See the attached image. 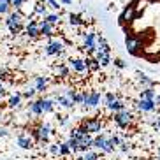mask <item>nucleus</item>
Here are the masks:
<instances>
[{
    "label": "nucleus",
    "instance_id": "1",
    "mask_svg": "<svg viewBox=\"0 0 160 160\" xmlns=\"http://www.w3.org/2000/svg\"><path fill=\"white\" fill-rule=\"evenodd\" d=\"M114 122H116V125L118 127H122V128H125V127H128L132 123V114L128 113V111H120V113H114Z\"/></svg>",
    "mask_w": 160,
    "mask_h": 160
},
{
    "label": "nucleus",
    "instance_id": "2",
    "mask_svg": "<svg viewBox=\"0 0 160 160\" xmlns=\"http://www.w3.org/2000/svg\"><path fill=\"white\" fill-rule=\"evenodd\" d=\"M81 127L85 128L88 134H93V132H100V128H102V122H100L99 118H92V120L83 122V125H81Z\"/></svg>",
    "mask_w": 160,
    "mask_h": 160
},
{
    "label": "nucleus",
    "instance_id": "3",
    "mask_svg": "<svg viewBox=\"0 0 160 160\" xmlns=\"http://www.w3.org/2000/svg\"><path fill=\"white\" fill-rule=\"evenodd\" d=\"M19 25H21V14L19 12H12L7 19V27L11 28L12 33H18L19 32Z\"/></svg>",
    "mask_w": 160,
    "mask_h": 160
},
{
    "label": "nucleus",
    "instance_id": "4",
    "mask_svg": "<svg viewBox=\"0 0 160 160\" xmlns=\"http://www.w3.org/2000/svg\"><path fill=\"white\" fill-rule=\"evenodd\" d=\"M69 67H71L72 71H76V72H88L90 71L88 63L83 62V60H71L69 62Z\"/></svg>",
    "mask_w": 160,
    "mask_h": 160
},
{
    "label": "nucleus",
    "instance_id": "5",
    "mask_svg": "<svg viewBox=\"0 0 160 160\" xmlns=\"http://www.w3.org/2000/svg\"><path fill=\"white\" fill-rule=\"evenodd\" d=\"M99 102H100V93H97V92L85 93V104H86V106L95 108V106H99Z\"/></svg>",
    "mask_w": 160,
    "mask_h": 160
},
{
    "label": "nucleus",
    "instance_id": "6",
    "mask_svg": "<svg viewBox=\"0 0 160 160\" xmlns=\"http://www.w3.org/2000/svg\"><path fill=\"white\" fill-rule=\"evenodd\" d=\"M155 99H141L137 102V108L141 111H155Z\"/></svg>",
    "mask_w": 160,
    "mask_h": 160
},
{
    "label": "nucleus",
    "instance_id": "7",
    "mask_svg": "<svg viewBox=\"0 0 160 160\" xmlns=\"http://www.w3.org/2000/svg\"><path fill=\"white\" fill-rule=\"evenodd\" d=\"M63 51V44L60 41H53L51 44H48L46 46V53L48 55H55V53H62Z\"/></svg>",
    "mask_w": 160,
    "mask_h": 160
},
{
    "label": "nucleus",
    "instance_id": "8",
    "mask_svg": "<svg viewBox=\"0 0 160 160\" xmlns=\"http://www.w3.org/2000/svg\"><path fill=\"white\" fill-rule=\"evenodd\" d=\"M136 7H127V9L123 11V14H122V21H132V19H134V16H136Z\"/></svg>",
    "mask_w": 160,
    "mask_h": 160
},
{
    "label": "nucleus",
    "instance_id": "9",
    "mask_svg": "<svg viewBox=\"0 0 160 160\" xmlns=\"http://www.w3.org/2000/svg\"><path fill=\"white\" fill-rule=\"evenodd\" d=\"M141 46V41L139 39H134V37H127V49L130 53H136V49Z\"/></svg>",
    "mask_w": 160,
    "mask_h": 160
},
{
    "label": "nucleus",
    "instance_id": "10",
    "mask_svg": "<svg viewBox=\"0 0 160 160\" xmlns=\"http://www.w3.org/2000/svg\"><path fill=\"white\" fill-rule=\"evenodd\" d=\"M106 141H108V137H106V134H100V136H97L93 139V146L95 148H99V150L104 151V148H106Z\"/></svg>",
    "mask_w": 160,
    "mask_h": 160
},
{
    "label": "nucleus",
    "instance_id": "11",
    "mask_svg": "<svg viewBox=\"0 0 160 160\" xmlns=\"http://www.w3.org/2000/svg\"><path fill=\"white\" fill-rule=\"evenodd\" d=\"M18 144L23 148V150H30L33 146V142H32V139L30 137H25V136H18Z\"/></svg>",
    "mask_w": 160,
    "mask_h": 160
},
{
    "label": "nucleus",
    "instance_id": "12",
    "mask_svg": "<svg viewBox=\"0 0 160 160\" xmlns=\"http://www.w3.org/2000/svg\"><path fill=\"white\" fill-rule=\"evenodd\" d=\"M27 33H28V37H37L39 33H41V27H39L37 23H30L28 27H27Z\"/></svg>",
    "mask_w": 160,
    "mask_h": 160
},
{
    "label": "nucleus",
    "instance_id": "13",
    "mask_svg": "<svg viewBox=\"0 0 160 160\" xmlns=\"http://www.w3.org/2000/svg\"><path fill=\"white\" fill-rule=\"evenodd\" d=\"M97 60H99V63L102 67L109 65V55H108V51H97Z\"/></svg>",
    "mask_w": 160,
    "mask_h": 160
},
{
    "label": "nucleus",
    "instance_id": "14",
    "mask_svg": "<svg viewBox=\"0 0 160 160\" xmlns=\"http://www.w3.org/2000/svg\"><path fill=\"white\" fill-rule=\"evenodd\" d=\"M39 27H41V33H44V35H53V27H51V23L42 21Z\"/></svg>",
    "mask_w": 160,
    "mask_h": 160
},
{
    "label": "nucleus",
    "instance_id": "15",
    "mask_svg": "<svg viewBox=\"0 0 160 160\" xmlns=\"http://www.w3.org/2000/svg\"><path fill=\"white\" fill-rule=\"evenodd\" d=\"M39 102H41V108H42L44 113H51L53 111V100L44 99V100H39Z\"/></svg>",
    "mask_w": 160,
    "mask_h": 160
},
{
    "label": "nucleus",
    "instance_id": "16",
    "mask_svg": "<svg viewBox=\"0 0 160 160\" xmlns=\"http://www.w3.org/2000/svg\"><path fill=\"white\" fill-rule=\"evenodd\" d=\"M57 102L60 104V106H63V108H72L74 106V100H71L69 97H57Z\"/></svg>",
    "mask_w": 160,
    "mask_h": 160
},
{
    "label": "nucleus",
    "instance_id": "17",
    "mask_svg": "<svg viewBox=\"0 0 160 160\" xmlns=\"http://www.w3.org/2000/svg\"><path fill=\"white\" fill-rule=\"evenodd\" d=\"M111 111H116V113H120V111H123V102H120V100H114V102H111L108 106Z\"/></svg>",
    "mask_w": 160,
    "mask_h": 160
},
{
    "label": "nucleus",
    "instance_id": "18",
    "mask_svg": "<svg viewBox=\"0 0 160 160\" xmlns=\"http://www.w3.org/2000/svg\"><path fill=\"white\" fill-rule=\"evenodd\" d=\"M114 148H116V144H114V141L109 137L108 141H106V148H104V151H106V153H113Z\"/></svg>",
    "mask_w": 160,
    "mask_h": 160
},
{
    "label": "nucleus",
    "instance_id": "19",
    "mask_svg": "<svg viewBox=\"0 0 160 160\" xmlns=\"http://www.w3.org/2000/svg\"><path fill=\"white\" fill-rule=\"evenodd\" d=\"M44 88H46V79H44V78H37V79H35V90H37V92H42Z\"/></svg>",
    "mask_w": 160,
    "mask_h": 160
},
{
    "label": "nucleus",
    "instance_id": "20",
    "mask_svg": "<svg viewBox=\"0 0 160 160\" xmlns=\"http://www.w3.org/2000/svg\"><path fill=\"white\" fill-rule=\"evenodd\" d=\"M86 63H88V69H90V71H99V69H100L99 60H86Z\"/></svg>",
    "mask_w": 160,
    "mask_h": 160
},
{
    "label": "nucleus",
    "instance_id": "21",
    "mask_svg": "<svg viewBox=\"0 0 160 160\" xmlns=\"http://www.w3.org/2000/svg\"><path fill=\"white\" fill-rule=\"evenodd\" d=\"M83 160H99V155L95 153V151H85V155H83Z\"/></svg>",
    "mask_w": 160,
    "mask_h": 160
},
{
    "label": "nucleus",
    "instance_id": "22",
    "mask_svg": "<svg viewBox=\"0 0 160 160\" xmlns=\"http://www.w3.org/2000/svg\"><path fill=\"white\" fill-rule=\"evenodd\" d=\"M30 109H32V113H33V114H42V113H44L42 108H41V102H39V100H37V102H33Z\"/></svg>",
    "mask_w": 160,
    "mask_h": 160
},
{
    "label": "nucleus",
    "instance_id": "23",
    "mask_svg": "<svg viewBox=\"0 0 160 160\" xmlns=\"http://www.w3.org/2000/svg\"><path fill=\"white\" fill-rule=\"evenodd\" d=\"M11 5V0H0V14H4V12H7V9H9Z\"/></svg>",
    "mask_w": 160,
    "mask_h": 160
},
{
    "label": "nucleus",
    "instance_id": "24",
    "mask_svg": "<svg viewBox=\"0 0 160 160\" xmlns=\"http://www.w3.org/2000/svg\"><path fill=\"white\" fill-rule=\"evenodd\" d=\"M9 106H11V108H18V106H19V95L18 93L12 95V97L9 99Z\"/></svg>",
    "mask_w": 160,
    "mask_h": 160
},
{
    "label": "nucleus",
    "instance_id": "25",
    "mask_svg": "<svg viewBox=\"0 0 160 160\" xmlns=\"http://www.w3.org/2000/svg\"><path fill=\"white\" fill-rule=\"evenodd\" d=\"M141 99H155V92L153 90H144L141 93Z\"/></svg>",
    "mask_w": 160,
    "mask_h": 160
},
{
    "label": "nucleus",
    "instance_id": "26",
    "mask_svg": "<svg viewBox=\"0 0 160 160\" xmlns=\"http://www.w3.org/2000/svg\"><path fill=\"white\" fill-rule=\"evenodd\" d=\"M69 19H71V25H76V27L83 23V21H81V18L78 14H71V18H69Z\"/></svg>",
    "mask_w": 160,
    "mask_h": 160
},
{
    "label": "nucleus",
    "instance_id": "27",
    "mask_svg": "<svg viewBox=\"0 0 160 160\" xmlns=\"http://www.w3.org/2000/svg\"><path fill=\"white\" fill-rule=\"evenodd\" d=\"M137 76H139V79H141V83H144L146 86H151V85H153V81H151L150 78H146L144 74H137Z\"/></svg>",
    "mask_w": 160,
    "mask_h": 160
},
{
    "label": "nucleus",
    "instance_id": "28",
    "mask_svg": "<svg viewBox=\"0 0 160 160\" xmlns=\"http://www.w3.org/2000/svg\"><path fill=\"white\" fill-rule=\"evenodd\" d=\"M46 21H48V23H51V25H55V23H58V16H55V14L46 16Z\"/></svg>",
    "mask_w": 160,
    "mask_h": 160
},
{
    "label": "nucleus",
    "instance_id": "29",
    "mask_svg": "<svg viewBox=\"0 0 160 160\" xmlns=\"http://www.w3.org/2000/svg\"><path fill=\"white\" fill-rule=\"evenodd\" d=\"M71 148H69V144H67V142H63V144H62V155H69V153H71Z\"/></svg>",
    "mask_w": 160,
    "mask_h": 160
},
{
    "label": "nucleus",
    "instance_id": "30",
    "mask_svg": "<svg viewBox=\"0 0 160 160\" xmlns=\"http://www.w3.org/2000/svg\"><path fill=\"white\" fill-rule=\"evenodd\" d=\"M57 74L67 76V74H69V69H67V67H58V69H57Z\"/></svg>",
    "mask_w": 160,
    "mask_h": 160
},
{
    "label": "nucleus",
    "instance_id": "31",
    "mask_svg": "<svg viewBox=\"0 0 160 160\" xmlns=\"http://www.w3.org/2000/svg\"><path fill=\"white\" fill-rule=\"evenodd\" d=\"M114 100H116V95H114V93H108V95H106V102H108V106L111 102H114Z\"/></svg>",
    "mask_w": 160,
    "mask_h": 160
},
{
    "label": "nucleus",
    "instance_id": "32",
    "mask_svg": "<svg viewBox=\"0 0 160 160\" xmlns=\"http://www.w3.org/2000/svg\"><path fill=\"white\" fill-rule=\"evenodd\" d=\"M35 11H37V12H41V14H46V5L39 4L37 7H35Z\"/></svg>",
    "mask_w": 160,
    "mask_h": 160
},
{
    "label": "nucleus",
    "instance_id": "33",
    "mask_svg": "<svg viewBox=\"0 0 160 160\" xmlns=\"http://www.w3.org/2000/svg\"><path fill=\"white\" fill-rule=\"evenodd\" d=\"M35 92H37V90H28V92H25V97H27V99H30V97H33V95H35Z\"/></svg>",
    "mask_w": 160,
    "mask_h": 160
},
{
    "label": "nucleus",
    "instance_id": "34",
    "mask_svg": "<svg viewBox=\"0 0 160 160\" xmlns=\"http://www.w3.org/2000/svg\"><path fill=\"white\" fill-rule=\"evenodd\" d=\"M128 148H130V146H128L127 142H122V144H120V150L122 151H128Z\"/></svg>",
    "mask_w": 160,
    "mask_h": 160
},
{
    "label": "nucleus",
    "instance_id": "35",
    "mask_svg": "<svg viewBox=\"0 0 160 160\" xmlns=\"http://www.w3.org/2000/svg\"><path fill=\"white\" fill-rule=\"evenodd\" d=\"M25 0H12V5H16V7H21V4H23Z\"/></svg>",
    "mask_w": 160,
    "mask_h": 160
},
{
    "label": "nucleus",
    "instance_id": "36",
    "mask_svg": "<svg viewBox=\"0 0 160 160\" xmlns=\"http://www.w3.org/2000/svg\"><path fill=\"white\" fill-rule=\"evenodd\" d=\"M116 65L120 67V69H123V67H125V62H123V60H120V58H118V60H116Z\"/></svg>",
    "mask_w": 160,
    "mask_h": 160
},
{
    "label": "nucleus",
    "instance_id": "37",
    "mask_svg": "<svg viewBox=\"0 0 160 160\" xmlns=\"http://www.w3.org/2000/svg\"><path fill=\"white\" fill-rule=\"evenodd\" d=\"M48 2H49V5H51V7H55V9H58V4L55 2V0H48Z\"/></svg>",
    "mask_w": 160,
    "mask_h": 160
},
{
    "label": "nucleus",
    "instance_id": "38",
    "mask_svg": "<svg viewBox=\"0 0 160 160\" xmlns=\"http://www.w3.org/2000/svg\"><path fill=\"white\" fill-rule=\"evenodd\" d=\"M7 136V130H5V128H2L0 127V137H5Z\"/></svg>",
    "mask_w": 160,
    "mask_h": 160
},
{
    "label": "nucleus",
    "instance_id": "39",
    "mask_svg": "<svg viewBox=\"0 0 160 160\" xmlns=\"http://www.w3.org/2000/svg\"><path fill=\"white\" fill-rule=\"evenodd\" d=\"M153 125H155V127H157V128H160V118H157V122H155V123H153Z\"/></svg>",
    "mask_w": 160,
    "mask_h": 160
},
{
    "label": "nucleus",
    "instance_id": "40",
    "mask_svg": "<svg viewBox=\"0 0 160 160\" xmlns=\"http://www.w3.org/2000/svg\"><path fill=\"white\" fill-rule=\"evenodd\" d=\"M155 102H157V104H160V95H157V97H155Z\"/></svg>",
    "mask_w": 160,
    "mask_h": 160
},
{
    "label": "nucleus",
    "instance_id": "41",
    "mask_svg": "<svg viewBox=\"0 0 160 160\" xmlns=\"http://www.w3.org/2000/svg\"><path fill=\"white\" fill-rule=\"evenodd\" d=\"M4 93V88H2V85H0V95Z\"/></svg>",
    "mask_w": 160,
    "mask_h": 160
},
{
    "label": "nucleus",
    "instance_id": "42",
    "mask_svg": "<svg viewBox=\"0 0 160 160\" xmlns=\"http://www.w3.org/2000/svg\"><path fill=\"white\" fill-rule=\"evenodd\" d=\"M158 160H160V148H158Z\"/></svg>",
    "mask_w": 160,
    "mask_h": 160
}]
</instances>
